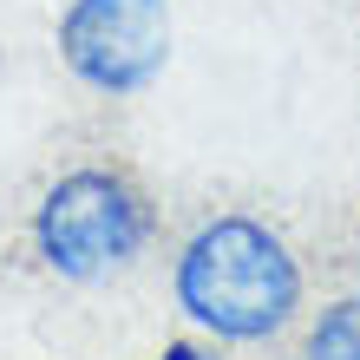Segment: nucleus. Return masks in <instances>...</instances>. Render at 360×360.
<instances>
[{"mask_svg": "<svg viewBox=\"0 0 360 360\" xmlns=\"http://www.w3.org/2000/svg\"><path fill=\"white\" fill-rule=\"evenodd\" d=\"M177 308L217 341H275L302 308V262L256 217H210L177 249Z\"/></svg>", "mask_w": 360, "mask_h": 360, "instance_id": "1", "label": "nucleus"}, {"mask_svg": "<svg viewBox=\"0 0 360 360\" xmlns=\"http://www.w3.org/2000/svg\"><path fill=\"white\" fill-rule=\"evenodd\" d=\"M59 59L92 92H144L171 59V7L164 0H72L59 13Z\"/></svg>", "mask_w": 360, "mask_h": 360, "instance_id": "3", "label": "nucleus"}, {"mask_svg": "<svg viewBox=\"0 0 360 360\" xmlns=\"http://www.w3.org/2000/svg\"><path fill=\"white\" fill-rule=\"evenodd\" d=\"M151 229H158L151 197L105 164L66 171L33 210V249L66 282H105V275L131 269L151 243Z\"/></svg>", "mask_w": 360, "mask_h": 360, "instance_id": "2", "label": "nucleus"}, {"mask_svg": "<svg viewBox=\"0 0 360 360\" xmlns=\"http://www.w3.org/2000/svg\"><path fill=\"white\" fill-rule=\"evenodd\" d=\"M158 360H217V354H203L197 341H171V347H164Z\"/></svg>", "mask_w": 360, "mask_h": 360, "instance_id": "5", "label": "nucleus"}, {"mask_svg": "<svg viewBox=\"0 0 360 360\" xmlns=\"http://www.w3.org/2000/svg\"><path fill=\"white\" fill-rule=\"evenodd\" d=\"M302 360H360V295H341L308 321Z\"/></svg>", "mask_w": 360, "mask_h": 360, "instance_id": "4", "label": "nucleus"}]
</instances>
